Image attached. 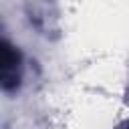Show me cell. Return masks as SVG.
<instances>
[{"instance_id":"obj_2","label":"cell","mask_w":129,"mask_h":129,"mask_svg":"<svg viewBox=\"0 0 129 129\" xmlns=\"http://www.w3.org/2000/svg\"><path fill=\"white\" fill-rule=\"evenodd\" d=\"M125 129H129V125H127V127H125Z\"/></svg>"},{"instance_id":"obj_1","label":"cell","mask_w":129,"mask_h":129,"mask_svg":"<svg viewBox=\"0 0 129 129\" xmlns=\"http://www.w3.org/2000/svg\"><path fill=\"white\" fill-rule=\"evenodd\" d=\"M18 64H20V56L16 48L4 40L0 54V81L4 89H14L18 85Z\"/></svg>"}]
</instances>
